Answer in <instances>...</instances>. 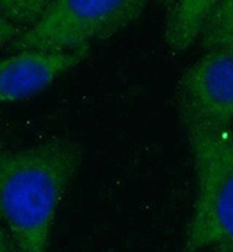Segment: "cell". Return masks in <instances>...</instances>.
<instances>
[{"label": "cell", "mask_w": 233, "mask_h": 252, "mask_svg": "<svg viewBox=\"0 0 233 252\" xmlns=\"http://www.w3.org/2000/svg\"><path fill=\"white\" fill-rule=\"evenodd\" d=\"M83 159L80 144L56 139L0 152V224L19 252H48L58 206Z\"/></svg>", "instance_id": "obj_1"}, {"label": "cell", "mask_w": 233, "mask_h": 252, "mask_svg": "<svg viewBox=\"0 0 233 252\" xmlns=\"http://www.w3.org/2000/svg\"><path fill=\"white\" fill-rule=\"evenodd\" d=\"M178 107L195 171L194 206L181 252H233V124L205 120L181 96Z\"/></svg>", "instance_id": "obj_2"}, {"label": "cell", "mask_w": 233, "mask_h": 252, "mask_svg": "<svg viewBox=\"0 0 233 252\" xmlns=\"http://www.w3.org/2000/svg\"><path fill=\"white\" fill-rule=\"evenodd\" d=\"M142 0H53L44 18L10 44L19 51L64 53L90 48L118 34L145 12Z\"/></svg>", "instance_id": "obj_3"}, {"label": "cell", "mask_w": 233, "mask_h": 252, "mask_svg": "<svg viewBox=\"0 0 233 252\" xmlns=\"http://www.w3.org/2000/svg\"><path fill=\"white\" fill-rule=\"evenodd\" d=\"M179 96L191 104L205 120L233 124V50H207L184 73Z\"/></svg>", "instance_id": "obj_4"}, {"label": "cell", "mask_w": 233, "mask_h": 252, "mask_svg": "<svg viewBox=\"0 0 233 252\" xmlns=\"http://www.w3.org/2000/svg\"><path fill=\"white\" fill-rule=\"evenodd\" d=\"M90 48L64 53L19 51L0 59V104L28 99L80 64Z\"/></svg>", "instance_id": "obj_5"}, {"label": "cell", "mask_w": 233, "mask_h": 252, "mask_svg": "<svg viewBox=\"0 0 233 252\" xmlns=\"http://www.w3.org/2000/svg\"><path fill=\"white\" fill-rule=\"evenodd\" d=\"M217 0H179L169 3L163 25L165 44L174 53L191 47L204 30L216 9Z\"/></svg>", "instance_id": "obj_6"}, {"label": "cell", "mask_w": 233, "mask_h": 252, "mask_svg": "<svg viewBox=\"0 0 233 252\" xmlns=\"http://www.w3.org/2000/svg\"><path fill=\"white\" fill-rule=\"evenodd\" d=\"M205 50L232 48L233 50V0H220L201 36Z\"/></svg>", "instance_id": "obj_7"}, {"label": "cell", "mask_w": 233, "mask_h": 252, "mask_svg": "<svg viewBox=\"0 0 233 252\" xmlns=\"http://www.w3.org/2000/svg\"><path fill=\"white\" fill-rule=\"evenodd\" d=\"M53 0H0L4 16L24 32L35 27L47 13Z\"/></svg>", "instance_id": "obj_8"}, {"label": "cell", "mask_w": 233, "mask_h": 252, "mask_svg": "<svg viewBox=\"0 0 233 252\" xmlns=\"http://www.w3.org/2000/svg\"><path fill=\"white\" fill-rule=\"evenodd\" d=\"M24 34V31L18 27H15L1 12L0 9V48L6 44H12L15 39H18L19 36Z\"/></svg>", "instance_id": "obj_9"}, {"label": "cell", "mask_w": 233, "mask_h": 252, "mask_svg": "<svg viewBox=\"0 0 233 252\" xmlns=\"http://www.w3.org/2000/svg\"><path fill=\"white\" fill-rule=\"evenodd\" d=\"M0 252H19L7 230L0 224Z\"/></svg>", "instance_id": "obj_10"}, {"label": "cell", "mask_w": 233, "mask_h": 252, "mask_svg": "<svg viewBox=\"0 0 233 252\" xmlns=\"http://www.w3.org/2000/svg\"><path fill=\"white\" fill-rule=\"evenodd\" d=\"M214 252H232V251H229V250H225V248H217V250H214Z\"/></svg>", "instance_id": "obj_11"}]
</instances>
